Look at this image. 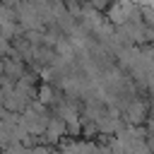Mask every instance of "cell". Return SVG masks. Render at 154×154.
Returning a JSON list of instances; mask_svg holds the SVG:
<instances>
[{
    "mask_svg": "<svg viewBox=\"0 0 154 154\" xmlns=\"http://www.w3.org/2000/svg\"><path fill=\"white\" fill-rule=\"evenodd\" d=\"M123 120L125 125H144L149 120V113H152V106H149V99L144 96H130L125 103H123Z\"/></svg>",
    "mask_w": 154,
    "mask_h": 154,
    "instance_id": "obj_1",
    "label": "cell"
}]
</instances>
